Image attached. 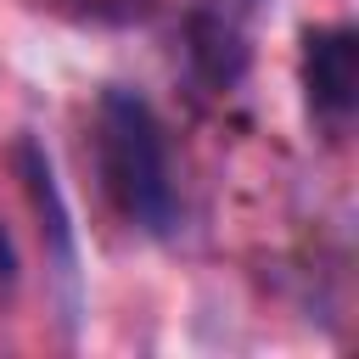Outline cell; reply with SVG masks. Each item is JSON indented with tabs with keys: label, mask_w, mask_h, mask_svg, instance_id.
Here are the masks:
<instances>
[{
	"label": "cell",
	"mask_w": 359,
	"mask_h": 359,
	"mask_svg": "<svg viewBox=\"0 0 359 359\" xmlns=\"http://www.w3.org/2000/svg\"><path fill=\"white\" fill-rule=\"evenodd\" d=\"M95 157H101V180L118 213L140 224L146 236H168L180 219V191H174L163 123L146 95L107 90L95 101Z\"/></svg>",
	"instance_id": "1"
},
{
	"label": "cell",
	"mask_w": 359,
	"mask_h": 359,
	"mask_svg": "<svg viewBox=\"0 0 359 359\" xmlns=\"http://www.w3.org/2000/svg\"><path fill=\"white\" fill-rule=\"evenodd\" d=\"M258 22H264V0H196L185 11V62L196 84L236 90L252 67Z\"/></svg>",
	"instance_id": "2"
},
{
	"label": "cell",
	"mask_w": 359,
	"mask_h": 359,
	"mask_svg": "<svg viewBox=\"0 0 359 359\" xmlns=\"http://www.w3.org/2000/svg\"><path fill=\"white\" fill-rule=\"evenodd\" d=\"M303 90L325 123H348L359 107V34L353 28H314L303 39Z\"/></svg>",
	"instance_id": "3"
}]
</instances>
